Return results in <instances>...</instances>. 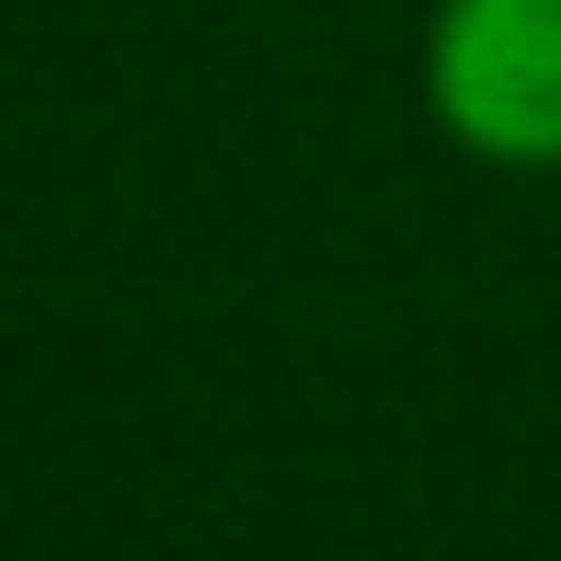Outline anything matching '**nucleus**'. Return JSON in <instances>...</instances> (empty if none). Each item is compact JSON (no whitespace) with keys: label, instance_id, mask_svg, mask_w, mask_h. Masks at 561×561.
Here are the masks:
<instances>
[{"label":"nucleus","instance_id":"f257e3e1","mask_svg":"<svg viewBox=\"0 0 561 561\" xmlns=\"http://www.w3.org/2000/svg\"><path fill=\"white\" fill-rule=\"evenodd\" d=\"M424 115L470 161H561V0H436L424 23Z\"/></svg>","mask_w":561,"mask_h":561}]
</instances>
